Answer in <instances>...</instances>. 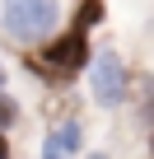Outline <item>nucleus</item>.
Listing matches in <instances>:
<instances>
[{
  "mask_svg": "<svg viewBox=\"0 0 154 159\" xmlns=\"http://www.w3.org/2000/svg\"><path fill=\"white\" fill-rule=\"evenodd\" d=\"M149 150H154V145H149Z\"/></svg>",
  "mask_w": 154,
  "mask_h": 159,
  "instance_id": "obj_12",
  "label": "nucleus"
},
{
  "mask_svg": "<svg viewBox=\"0 0 154 159\" xmlns=\"http://www.w3.org/2000/svg\"><path fill=\"white\" fill-rule=\"evenodd\" d=\"M89 61H94V56H89L84 28H70V33L51 38L47 52H42V61H37V56H24V66H33L47 84H70V75L80 70V66H89Z\"/></svg>",
  "mask_w": 154,
  "mask_h": 159,
  "instance_id": "obj_2",
  "label": "nucleus"
},
{
  "mask_svg": "<svg viewBox=\"0 0 154 159\" xmlns=\"http://www.w3.org/2000/svg\"><path fill=\"white\" fill-rule=\"evenodd\" d=\"M0 159H10V140H5V126H0Z\"/></svg>",
  "mask_w": 154,
  "mask_h": 159,
  "instance_id": "obj_9",
  "label": "nucleus"
},
{
  "mask_svg": "<svg viewBox=\"0 0 154 159\" xmlns=\"http://www.w3.org/2000/svg\"><path fill=\"white\" fill-rule=\"evenodd\" d=\"M98 19H103V0H84V10H80V19H75V28H84V33H89Z\"/></svg>",
  "mask_w": 154,
  "mask_h": 159,
  "instance_id": "obj_6",
  "label": "nucleus"
},
{
  "mask_svg": "<svg viewBox=\"0 0 154 159\" xmlns=\"http://www.w3.org/2000/svg\"><path fill=\"white\" fill-rule=\"evenodd\" d=\"M56 136L65 140V150H70V154H80V140H84V131H80V122H75V117H65V122L56 126Z\"/></svg>",
  "mask_w": 154,
  "mask_h": 159,
  "instance_id": "obj_5",
  "label": "nucleus"
},
{
  "mask_svg": "<svg viewBox=\"0 0 154 159\" xmlns=\"http://www.w3.org/2000/svg\"><path fill=\"white\" fill-rule=\"evenodd\" d=\"M140 122L145 126H154V75H140Z\"/></svg>",
  "mask_w": 154,
  "mask_h": 159,
  "instance_id": "obj_4",
  "label": "nucleus"
},
{
  "mask_svg": "<svg viewBox=\"0 0 154 159\" xmlns=\"http://www.w3.org/2000/svg\"><path fill=\"white\" fill-rule=\"evenodd\" d=\"M0 89H5V66H0Z\"/></svg>",
  "mask_w": 154,
  "mask_h": 159,
  "instance_id": "obj_10",
  "label": "nucleus"
},
{
  "mask_svg": "<svg viewBox=\"0 0 154 159\" xmlns=\"http://www.w3.org/2000/svg\"><path fill=\"white\" fill-rule=\"evenodd\" d=\"M89 159H108V154H89Z\"/></svg>",
  "mask_w": 154,
  "mask_h": 159,
  "instance_id": "obj_11",
  "label": "nucleus"
},
{
  "mask_svg": "<svg viewBox=\"0 0 154 159\" xmlns=\"http://www.w3.org/2000/svg\"><path fill=\"white\" fill-rule=\"evenodd\" d=\"M0 24L14 42H42L61 24L56 0H0Z\"/></svg>",
  "mask_w": 154,
  "mask_h": 159,
  "instance_id": "obj_1",
  "label": "nucleus"
},
{
  "mask_svg": "<svg viewBox=\"0 0 154 159\" xmlns=\"http://www.w3.org/2000/svg\"><path fill=\"white\" fill-rule=\"evenodd\" d=\"M14 122H19V103H14V98L5 94V89H0V126H5V131H10Z\"/></svg>",
  "mask_w": 154,
  "mask_h": 159,
  "instance_id": "obj_7",
  "label": "nucleus"
},
{
  "mask_svg": "<svg viewBox=\"0 0 154 159\" xmlns=\"http://www.w3.org/2000/svg\"><path fill=\"white\" fill-rule=\"evenodd\" d=\"M42 159H70V150H65V140H61L56 131L47 136V145H42Z\"/></svg>",
  "mask_w": 154,
  "mask_h": 159,
  "instance_id": "obj_8",
  "label": "nucleus"
},
{
  "mask_svg": "<svg viewBox=\"0 0 154 159\" xmlns=\"http://www.w3.org/2000/svg\"><path fill=\"white\" fill-rule=\"evenodd\" d=\"M89 89H94V103H98V108H121V103H126L131 75H126V61H121L112 47L94 52V61H89Z\"/></svg>",
  "mask_w": 154,
  "mask_h": 159,
  "instance_id": "obj_3",
  "label": "nucleus"
}]
</instances>
